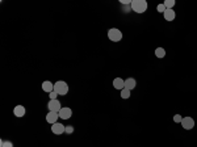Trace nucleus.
<instances>
[{
    "mask_svg": "<svg viewBox=\"0 0 197 147\" xmlns=\"http://www.w3.org/2000/svg\"><path fill=\"white\" fill-rule=\"evenodd\" d=\"M163 16H164L166 21H174L175 17H176V13L174 9H166V12L163 13Z\"/></svg>",
    "mask_w": 197,
    "mask_h": 147,
    "instance_id": "obj_9",
    "label": "nucleus"
},
{
    "mask_svg": "<svg viewBox=\"0 0 197 147\" xmlns=\"http://www.w3.org/2000/svg\"><path fill=\"white\" fill-rule=\"evenodd\" d=\"M58 118H59L58 112H49L47 113V116H46V121L53 125V124H55L58 121Z\"/></svg>",
    "mask_w": 197,
    "mask_h": 147,
    "instance_id": "obj_8",
    "label": "nucleus"
},
{
    "mask_svg": "<svg viewBox=\"0 0 197 147\" xmlns=\"http://www.w3.org/2000/svg\"><path fill=\"white\" fill-rule=\"evenodd\" d=\"M47 108H49V112H59L62 109V106H60V103L58 100H50L47 104Z\"/></svg>",
    "mask_w": 197,
    "mask_h": 147,
    "instance_id": "obj_6",
    "label": "nucleus"
},
{
    "mask_svg": "<svg viewBox=\"0 0 197 147\" xmlns=\"http://www.w3.org/2000/svg\"><path fill=\"white\" fill-rule=\"evenodd\" d=\"M54 92H57L60 96H65V95H67V92H69V85H67V83L63 82V80H59V82L54 84Z\"/></svg>",
    "mask_w": 197,
    "mask_h": 147,
    "instance_id": "obj_2",
    "label": "nucleus"
},
{
    "mask_svg": "<svg viewBox=\"0 0 197 147\" xmlns=\"http://www.w3.org/2000/svg\"><path fill=\"white\" fill-rule=\"evenodd\" d=\"M108 38L113 42H118L122 39V33L117 28H112V29H109V32H108Z\"/></svg>",
    "mask_w": 197,
    "mask_h": 147,
    "instance_id": "obj_3",
    "label": "nucleus"
},
{
    "mask_svg": "<svg viewBox=\"0 0 197 147\" xmlns=\"http://www.w3.org/2000/svg\"><path fill=\"white\" fill-rule=\"evenodd\" d=\"M135 85H137V82H135V79L129 78V79H126V80H125V88H126V89L132 91V89H134V88H135Z\"/></svg>",
    "mask_w": 197,
    "mask_h": 147,
    "instance_id": "obj_12",
    "label": "nucleus"
},
{
    "mask_svg": "<svg viewBox=\"0 0 197 147\" xmlns=\"http://www.w3.org/2000/svg\"><path fill=\"white\" fill-rule=\"evenodd\" d=\"M42 89L45 92H47V93H50V92L54 91V84L51 82H49V80H46V82L42 83Z\"/></svg>",
    "mask_w": 197,
    "mask_h": 147,
    "instance_id": "obj_13",
    "label": "nucleus"
},
{
    "mask_svg": "<svg viewBox=\"0 0 197 147\" xmlns=\"http://www.w3.org/2000/svg\"><path fill=\"white\" fill-rule=\"evenodd\" d=\"M155 55H157L158 58H164V57H166V50L163 49V48L155 49Z\"/></svg>",
    "mask_w": 197,
    "mask_h": 147,
    "instance_id": "obj_14",
    "label": "nucleus"
},
{
    "mask_svg": "<svg viewBox=\"0 0 197 147\" xmlns=\"http://www.w3.org/2000/svg\"><path fill=\"white\" fill-rule=\"evenodd\" d=\"M49 96H50V100H57V96H58V93L53 91V92H50V93H49Z\"/></svg>",
    "mask_w": 197,
    "mask_h": 147,
    "instance_id": "obj_21",
    "label": "nucleus"
},
{
    "mask_svg": "<svg viewBox=\"0 0 197 147\" xmlns=\"http://www.w3.org/2000/svg\"><path fill=\"white\" fill-rule=\"evenodd\" d=\"M58 114H59V117L62 119H69L72 116V110L70 108H62L58 112Z\"/></svg>",
    "mask_w": 197,
    "mask_h": 147,
    "instance_id": "obj_7",
    "label": "nucleus"
},
{
    "mask_svg": "<svg viewBox=\"0 0 197 147\" xmlns=\"http://www.w3.org/2000/svg\"><path fill=\"white\" fill-rule=\"evenodd\" d=\"M121 97L122 99H129V97H130V91L126 89V88L121 89Z\"/></svg>",
    "mask_w": 197,
    "mask_h": 147,
    "instance_id": "obj_15",
    "label": "nucleus"
},
{
    "mask_svg": "<svg viewBox=\"0 0 197 147\" xmlns=\"http://www.w3.org/2000/svg\"><path fill=\"white\" fill-rule=\"evenodd\" d=\"M113 87L116 89H124L125 88V80H122L121 78H116L113 80Z\"/></svg>",
    "mask_w": 197,
    "mask_h": 147,
    "instance_id": "obj_11",
    "label": "nucleus"
},
{
    "mask_svg": "<svg viewBox=\"0 0 197 147\" xmlns=\"http://www.w3.org/2000/svg\"><path fill=\"white\" fill-rule=\"evenodd\" d=\"M13 114L16 117H24L25 116V108L23 105H16L15 109H13Z\"/></svg>",
    "mask_w": 197,
    "mask_h": 147,
    "instance_id": "obj_10",
    "label": "nucleus"
},
{
    "mask_svg": "<svg viewBox=\"0 0 197 147\" xmlns=\"http://www.w3.org/2000/svg\"><path fill=\"white\" fill-rule=\"evenodd\" d=\"M181 119H183V117H181L180 114H175V116H174V121H175L176 124H180Z\"/></svg>",
    "mask_w": 197,
    "mask_h": 147,
    "instance_id": "obj_19",
    "label": "nucleus"
},
{
    "mask_svg": "<svg viewBox=\"0 0 197 147\" xmlns=\"http://www.w3.org/2000/svg\"><path fill=\"white\" fill-rule=\"evenodd\" d=\"M180 124H181V126L185 130H191V129H193V126H194V119L192 117H184L181 119Z\"/></svg>",
    "mask_w": 197,
    "mask_h": 147,
    "instance_id": "obj_4",
    "label": "nucleus"
},
{
    "mask_svg": "<svg viewBox=\"0 0 197 147\" xmlns=\"http://www.w3.org/2000/svg\"><path fill=\"white\" fill-rule=\"evenodd\" d=\"M132 9L137 13H143L147 9V2L146 0H133L132 2Z\"/></svg>",
    "mask_w": 197,
    "mask_h": 147,
    "instance_id": "obj_1",
    "label": "nucleus"
},
{
    "mask_svg": "<svg viewBox=\"0 0 197 147\" xmlns=\"http://www.w3.org/2000/svg\"><path fill=\"white\" fill-rule=\"evenodd\" d=\"M122 4H132V2H129V0H121Z\"/></svg>",
    "mask_w": 197,
    "mask_h": 147,
    "instance_id": "obj_22",
    "label": "nucleus"
},
{
    "mask_svg": "<svg viewBox=\"0 0 197 147\" xmlns=\"http://www.w3.org/2000/svg\"><path fill=\"white\" fill-rule=\"evenodd\" d=\"M65 133H67V134H72V133H74V128H72L71 125H70V126H66Z\"/></svg>",
    "mask_w": 197,
    "mask_h": 147,
    "instance_id": "obj_20",
    "label": "nucleus"
},
{
    "mask_svg": "<svg viewBox=\"0 0 197 147\" xmlns=\"http://www.w3.org/2000/svg\"><path fill=\"white\" fill-rule=\"evenodd\" d=\"M0 147H13V144H12V142H4V141H2V142H0Z\"/></svg>",
    "mask_w": 197,
    "mask_h": 147,
    "instance_id": "obj_18",
    "label": "nucleus"
},
{
    "mask_svg": "<svg viewBox=\"0 0 197 147\" xmlns=\"http://www.w3.org/2000/svg\"><path fill=\"white\" fill-rule=\"evenodd\" d=\"M65 130H66V126L62 125V124H59V122H55V124L51 125V131L54 133V134H57V135L63 134Z\"/></svg>",
    "mask_w": 197,
    "mask_h": 147,
    "instance_id": "obj_5",
    "label": "nucleus"
},
{
    "mask_svg": "<svg viewBox=\"0 0 197 147\" xmlns=\"http://www.w3.org/2000/svg\"><path fill=\"white\" fill-rule=\"evenodd\" d=\"M157 9H158V12H160V13H164L167 8H166V5H164V4H159V5L157 7Z\"/></svg>",
    "mask_w": 197,
    "mask_h": 147,
    "instance_id": "obj_17",
    "label": "nucleus"
},
{
    "mask_svg": "<svg viewBox=\"0 0 197 147\" xmlns=\"http://www.w3.org/2000/svg\"><path fill=\"white\" fill-rule=\"evenodd\" d=\"M163 4L166 5V8H167V9H172V7L175 5V2H174V0H166V2L163 3Z\"/></svg>",
    "mask_w": 197,
    "mask_h": 147,
    "instance_id": "obj_16",
    "label": "nucleus"
}]
</instances>
